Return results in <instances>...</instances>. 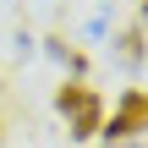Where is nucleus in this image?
I'll return each mask as SVG.
<instances>
[{"instance_id": "f257e3e1", "label": "nucleus", "mask_w": 148, "mask_h": 148, "mask_svg": "<svg viewBox=\"0 0 148 148\" xmlns=\"http://www.w3.org/2000/svg\"><path fill=\"white\" fill-rule=\"evenodd\" d=\"M143 132H148L143 88H126L121 104H115V115H110V126H99V137H104V148H110V143H132V137H143Z\"/></svg>"}, {"instance_id": "f03ea898", "label": "nucleus", "mask_w": 148, "mask_h": 148, "mask_svg": "<svg viewBox=\"0 0 148 148\" xmlns=\"http://www.w3.org/2000/svg\"><path fill=\"white\" fill-rule=\"evenodd\" d=\"M93 99H99V93H93L82 77H71V82H60V88H55V110H60V115H77V110H88Z\"/></svg>"}, {"instance_id": "7ed1b4c3", "label": "nucleus", "mask_w": 148, "mask_h": 148, "mask_svg": "<svg viewBox=\"0 0 148 148\" xmlns=\"http://www.w3.org/2000/svg\"><path fill=\"white\" fill-rule=\"evenodd\" d=\"M66 121H71V137H77V143H88V137H99V126H104V104L93 99L88 110H77V115H66Z\"/></svg>"}, {"instance_id": "20e7f679", "label": "nucleus", "mask_w": 148, "mask_h": 148, "mask_svg": "<svg viewBox=\"0 0 148 148\" xmlns=\"http://www.w3.org/2000/svg\"><path fill=\"white\" fill-rule=\"evenodd\" d=\"M121 60H126V66H137V60H143V27H137V22L121 33Z\"/></svg>"}, {"instance_id": "39448f33", "label": "nucleus", "mask_w": 148, "mask_h": 148, "mask_svg": "<svg viewBox=\"0 0 148 148\" xmlns=\"http://www.w3.org/2000/svg\"><path fill=\"white\" fill-rule=\"evenodd\" d=\"M49 55H55V60H66L71 71H82V66H88V60H82L77 49H66V38H49Z\"/></svg>"}]
</instances>
